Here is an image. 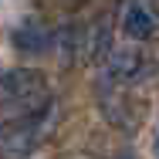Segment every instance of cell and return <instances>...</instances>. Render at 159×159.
Here are the masks:
<instances>
[{
	"mask_svg": "<svg viewBox=\"0 0 159 159\" xmlns=\"http://www.w3.org/2000/svg\"><path fill=\"white\" fill-rule=\"evenodd\" d=\"M48 78L34 68H10L0 75V108L3 112H20L34 115L48 105Z\"/></svg>",
	"mask_w": 159,
	"mask_h": 159,
	"instance_id": "6da1fadb",
	"label": "cell"
},
{
	"mask_svg": "<svg viewBox=\"0 0 159 159\" xmlns=\"http://www.w3.org/2000/svg\"><path fill=\"white\" fill-rule=\"evenodd\" d=\"M54 122V105L48 102L34 115H17L0 125V159H27Z\"/></svg>",
	"mask_w": 159,
	"mask_h": 159,
	"instance_id": "7a4b0ae2",
	"label": "cell"
},
{
	"mask_svg": "<svg viewBox=\"0 0 159 159\" xmlns=\"http://www.w3.org/2000/svg\"><path fill=\"white\" fill-rule=\"evenodd\" d=\"M108 71H112V81L135 85V81H142V78L152 71V61H149L146 51H139V48H119V51H112V58H108Z\"/></svg>",
	"mask_w": 159,
	"mask_h": 159,
	"instance_id": "3957f363",
	"label": "cell"
},
{
	"mask_svg": "<svg viewBox=\"0 0 159 159\" xmlns=\"http://www.w3.org/2000/svg\"><path fill=\"white\" fill-rule=\"evenodd\" d=\"M122 31L135 41H146L159 31V7L152 3H129L122 10Z\"/></svg>",
	"mask_w": 159,
	"mask_h": 159,
	"instance_id": "277c9868",
	"label": "cell"
},
{
	"mask_svg": "<svg viewBox=\"0 0 159 159\" xmlns=\"http://www.w3.org/2000/svg\"><path fill=\"white\" fill-rule=\"evenodd\" d=\"M14 48L24 51V54H44L51 44H54V31L44 24V20H24L17 31H14Z\"/></svg>",
	"mask_w": 159,
	"mask_h": 159,
	"instance_id": "5b68a950",
	"label": "cell"
},
{
	"mask_svg": "<svg viewBox=\"0 0 159 159\" xmlns=\"http://www.w3.org/2000/svg\"><path fill=\"white\" fill-rule=\"evenodd\" d=\"M85 51L92 61H108L112 58V20L108 17H98L92 24V31L85 37Z\"/></svg>",
	"mask_w": 159,
	"mask_h": 159,
	"instance_id": "8992f818",
	"label": "cell"
},
{
	"mask_svg": "<svg viewBox=\"0 0 159 159\" xmlns=\"http://www.w3.org/2000/svg\"><path fill=\"white\" fill-rule=\"evenodd\" d=\"M54 48H58L61 61L71 64L75 58H81V51H85V31L78 24H64L61 31H54Z\"/></svg>",
	"mask_w": 159,
	"mask_h": 159,
	"instance_id": "52a82bcc",
	"label": "cell"
},
{
	"mask_svg": "<svg viewBox=\"0 0 159 159\" xmlns=\"http://www.w3.org/2000/svg\"><path fill=\"white\" fill-rule=\"evenodd\" d=\"M152 152H156V159H159V132H156V139H152Z\"/></svg>",
	"mask_w": 159,
	"mask_h": 159,
	"instance_id": "ba28073f",
	"label": "cell"
},
{
	"mask_svg": "<svg viewBox=\"0 0 159 159\" xmlns=\"http://www.w3.org/2000/svg\"><path fill=\"white\" fill-rule=\"evenodd\" d=\"M119 159H135V156H129V152H122V156H119Z\"/></svg>",
	"mask_w": 159,
	"mask_h": 159,
	"instance_id": "9c48e42d",
	"label": "cell"
}]
</instances>
